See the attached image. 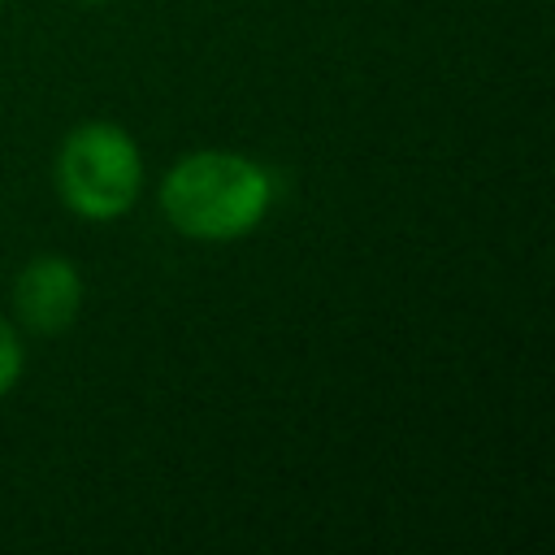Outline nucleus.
<instances>
[{"instance_id":"1","label":"nucleus","mask_w":555,"mask_h":555,"mask_svg":"<svg viewBox=\"0 0 555 555\" xmlns=\"http://www.w3.org/2000/svg\"><path fill=\"white\" fill-rule=\"evenodd\" d=\"M273 208V173L225 147H199L173 160L160 178L165 221L195 243H234Z\"/></svg>"},{"instance_id":"2","label":"nucleus","mask_w":555,"mask_h":555,"mask_svg":"<svg viewBox=\"0 0 555 555\" xmlns=\"http://www.w3.org/2000/svg\"><path fill=\"white\" fill-rule=\"evenodd\" d=\"M52 182L61 204L82 221H117L139 204L143 152L134 134L117 121L74 126L52 160Z\"/></svg>"},{"instance_id":"3","label":"nucleus","mask_w":555,"mask_h":555,"mask_svg":"<svg viewBox=\"0 0 555 555\" xmlns=\"http://www.w3.org/2000/svg\"><path fill=\"white\" fill-rule=\"evenodd\" d=\"M13 312L35 334H61L82 312V273L69 256H30L13 278Z\"/></svg>"},{"instance_id":"4","label":"nucleus","mask_w":555,"mask_h":555,"mask_svg":"<svg viewBox=\"0 0 555 555\" xmlns=\"http://www.w3.org/2000/svg\"><path fill=\"white\" fill-rule=\"evenodd\" d=\"M22 369H26V347H22V334H17V325H13L9 317H0V399H4V395L17 386Z\"/></svg>"},{"instance_id":"5","label":"nucleus","mask_w":555,"mask_h":555,"mask_svg":"<svg viewBox=\"0 0 555 555\" xmlns=\"http://www.w3.org/2000/svg\"><path fill=\"white\" fill-rule=\"evenodd\" d=\"M78 4H108V0H78Z\"/></svg>"},{"instance_id":"6","label":"nucleus","mask_w":555,"mask_h":555,"mask_svg":"<svg viewBox=\"0 0 555 555\" xmlns=\"http://www.w3.org/2000/svg\"><path fill=\"white\" fill-rule=\"evenodd\" d=\"M0 4H4V0H0Z\"/></svg>"}]
</instances>
